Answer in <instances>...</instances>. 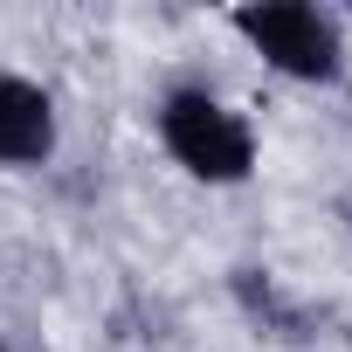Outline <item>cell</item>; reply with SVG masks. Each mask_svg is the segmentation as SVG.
<instances>
[{"instance_id":"4","label":"cell","mask_w":352,"mask_h":352,"mask_svg":"<svg viewBox=\"0 0 352 352\" xmlns=\"http://www.w3.org/2000/svg\"><path fill=\"white\" fill-rule=\"evenodd\" d=\"M0 352H8V345H0Z\"/></svg>"},{"instance_id":"1","label":"cell","mask_w":352,"mask_h":352,"mask_svg":"<svg viewBox=\"0 0 352 352\" xmlns=\"http://www.w3.org/2000/svg\"><path fill=\"white\" fill-rule=\"evenodd\" d=\"M159 145H166V159L180 166L187 180H201V187H242L249 173H256V124H249L228 97H214V90H201V83L173 90V97L159 104Z\"/></svg>"},{"instance_id":"2","label":"cell","mask_w":352,"mask_h":352,"mask_svg":"<svg viewBox=\"0 0 352 352\" xmlns=\"http://www.w3.org/2000/svg\"><path fill=\"white\" fill-rule=\"evenodd\" d=\"M228 28L290 83H338L345 76V14L318 0H249L228 14Z\"/></svg>"},{"instance_id":"3","label":"cell","mask_w":352,"mask_h":352,"mask_svg":"<svg viewBox=\"0 0 352 352\" xmlns=\"http://www.w3.org/2000/svg\"><path fill=\"white\" fill-rule=\"evenodd\" d=\"M63 145V118H56V97L0 63V166L8 173H28V166H49Z\"/></svg>"}]
</instances>
